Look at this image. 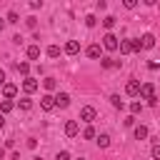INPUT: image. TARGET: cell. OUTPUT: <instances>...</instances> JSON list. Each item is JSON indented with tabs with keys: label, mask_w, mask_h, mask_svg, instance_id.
<instances>
[{
	"label": "cell",
	"mask_w": 160,
	"mask_h": 160,
	"mask_svg": "<svg viewBox=\"0 0 160 160\" xmlns=\"http://www.w3.org/2000/svg\"><path fill=\"white\" fill-rule=\"evenodd\" d=\"M42 85H45L48 90H55V88H58V80H55V78H45V80H42Z\"/></svg>",
	"instance_id": "20"
},
{
	"label": "cell",
	"mask_w": 160,
	"mask_h": 160,
	"mask_svg": "<svg viewBox=\"0 0 160 160\" xmlns=\"http://www.w3.org/2000/svg\"><path fill=\"white\" fill-rule=\"evenodd\" d=\"M28 58H30V60H38V58H40V45H30V48H28Z\"/></svg>",
	"instance_id": "14"
},
{
	"label": "cell",
	"mask_w": 160,
	"mask_h": 160,
	"mask_svg": "<svg viewBox=\"0 0 160 160\" xmlns=\"http://www.w3.org/2000/svg\"><path fill=\"white\" fill-rule=\"evenodd\" d=\"M95 115H98V112H95V108H90V105H85V108L80 110V120H85V122H92Z\"/></svg>",
	"instance_id": "5"
},
{
	"label": "cell",
	"mask_w": 160,
	"mask_h": 160,
	"mask_svg": "<svg viewBox=\"0 0 160 160\" xmlns=\"http://www.w3.org/2000/svg\"><path fill=\"white\" fill-rule=\"evenodd\" d=\"M18 20H20V18H18V12H15V10H10V12H8V22H18Z\"/></svg>",
	"instance_id": "30"
},
{
	"label": "cell",
	"mask_w": 160,
	"mask_h": 160,
	"mask_svg": "<svg viewBox=\"0 0 160 160\" xmlns=\"http://www.w3.org/2000/svg\"><path fill=\"white\" fill-rule=\"evenodd\" d=\"M2 25H5V22H2V20H0V32H2Z\"/></svg>",
	"instance_id": "37"
},
{
	"label": "cell",
	"mask_w": 160,
	"mask_h": 160,
	"mask_svg": "<svg viewBox=\"0 0 160 160\" xmlns=\"http://www.w3.org/2000/svg\"><path fill=\"white\" fill-rule=\"evenodd\" d=\"M82 138H85V140H95V128H92V125H88V128L82 130Z\"/></svg>",
	"instance_id": "19"
},
{
	"label": "cell",
	"mask_w": 160,
	"mask_h": 160,
	"mask_svg": "<svg viewBox=\"0 0 160 160\" xmlns=\"http://www.w3.org/2000/svg\"><path fill=\"white\" fill-rule=\"evenodd\" d=\"M2 95H5V100L15 98V95H18V85H12V82H5V85H2Z\"/></svg>",
	"instance_id": "7"
},
{
	"label": "cell",
	"mask_w": 160,
	"mask_h": 160,
	"mask_svg": "<svg viewBox=\"0 0 160 160\" xmlns=\"http://www.w3.org/2000/svg\"><path fill=\"white\" fill-rule=\"evenodd\" d=\"M118 45H120V42H118V38H115L112 32H108V35L102 38V48H105V50L112 52V50H118Z\"/></svg>",
	"instance_id": "3"
},
{
	"label": "cell",
	"mask_w": 160,
	"mask_h": 160,
	"mask_svg": "<svg viewBox=\"0 0 160 160\" xmlns=\"http://www.w3.org/2000/svg\"><path fill=\"white\" fill-rule=\"evenodd\" d=\"M30 8H32V10H38V8H42V0H32V2H30Z\"/></svg>",
	"instance_id": "31"
},
{
	"label": "cell",
	"mask_w": 160,
	"mask_h": 160,
	"mask_svg": "<svg viewBox=\"0 0 160 160\" xmlns=\"http://www.w3.org/2000/svg\"><path fill=\"white\" fill-rule=\"evenodd\" d=\"M140 98H145L148 102H150L152 98H158V95H155V85H152V82H142V85H140Z\"/></svg>",
	"instance_id": "2"
},
{
	"label": "cell",
	"mask_w": 160,
	"mask_h": 160,
	"mask_svg": "<svg viewBox=\"0 0 160 160\" xmlns=\"http://www.w3.org/2000/svg\"><path fill=\"white\" fill-rule=\"evenodd\" d=\"M125 92H128V95H140V82H138V80H128Z\"/></svg>",
	"instance_id": "10"
},
{
	"label": "cell",
	"mask_w": 160,
	"mask_h": 160,
	"mask_svg": "<svg viewBox=\"0 0 160 160\" xmlns=\"http://www.w3.org/2000/svg\"><path fill=\"white\" fill-rule=\"evenodd\" d=\"M135 5H138V2H135V0H125V8H128V10H132V8H135Z\"/></svg>",
	"instance_id": "33"
},
{
	"label": "cell",
	"mask_w": 160,
	"mask_h": 160,
	"mask_svg": "<svg viewBox=\"0 0 160 160\" xmlns=\"http://www.w3.org/2000/svg\"><path fill=\"white\" fill-rule=\"evenodd\" d=\"M110 102H112V108H120V110L125 108V102L120 100V95H110Z\"/></svg>",
	"instance_id": "21"
},
{
	"label": "cell",
	"mask_w": 160,
	"mask_h": 160,
	"mask_svg": "<svg viewBox=\"0 0 160 160\" xmlns=\"http://www.w3.org/2000/svg\"><path fill=\"white\" fill-rule=\"evenodd\" d=\"M95 140H98V145H100V148H108V145H110V135H108V132L95 135Z\"/></svg>",
	"instance_id": "13"
},
{
	"label": "cell",
	"mask_w": 160,
	"mask_h": 160,
	"mask_svg": "<svg viewBox=\"0 0 160 160\" xmlns=\"http://www.w3.org/2000/svg\"><path fill=\"white\" fill-rule=\"evenodd\" d=\"M2 158H5V150H2V148H0V160H2Z\"/></svg>",
	"instance_id": "35"
},
{
	"label": "cell",
	"mask_w": 160,
	"mask_h": 160,
	"mask_svg": "<svg viewBox=\"0 0 160 160\" xmlns=\"http://www.w3.org/2000/svg\"><path fill=\"white\" fill-rule=\"evenodd\" d=\"M40 108H42V110H52V108H55V98H52V95H42V98H40Z\"/></svg>",
	"instance_id": "11"
},
{
	"label": "cell",
	"mask_w": 160,
	"mask_h": 160,
	"mask_svg": "<svg viewBox=\"0 0 160 160\" xmlns=\"http://www.w3.org/2000/svg\"><path fill=\"white\" fill-rule=\"evenodd\" d=\"M88 58L98 60V58H100V45H90V48H88Z\"/></svg>",
	"instance_id": "17"
},
{
	"label": "cell",
	"mask_w": 160,
	"mask_h": 160,
	"mask_svg": "<svg viewBox=\"0 0 160 160\" xmlns=\"http://www.w3.org/2000/svg\"><path fill=\"white\" fill-rule=\"evenodd\" d=\"M145 138H148V128L145 125H138L135 128V140H145Z\"/></svg>",
	"instance_id": "16"
},
{
	"label": "cell",
	"mask_w": 160,
	"mask_h": 160,
	"mask_svg": "<svg viewBox=\"0 0 160 160\" xmlns=\"http://www.w3.org/2000/svg\"><path fill=\"white\" fill-rule=\"evenodd\" d=\"M78 160H85V158H78Z\"/></svg>",
	"instance_id": "39"
},
{
	"label": "cell",
	"mask_w": 160,
	"mask_h": 160,
	"mask_svg": "<svg viewBox=\"0 0 160 160\" xmlns=\"http://www.w3.org/2000/svg\"><path fill=\"white\" fill-rule=\"evenodd\" d=\"M70 105V95L68 92H58L55 95V108H68Z\"/></svg>",
	"instance_id": "8"
},
{
	"label": "cell",
	"mask_w": 160,
	"mask_h": 160,
	"mask_svg": "<svg viewBox=\"0 0 160 160\" xmlns=\"http://www.w3.org/2000/svg\"><path fill=\"white\" fill-rule=\"evenodd\" d=\"M58 55H60V48L58 45H50L48 48V58H58Z\"/></svg>",
	"instance_id": "23"
},
{
	"label": "cell",
	"mask_w": 160,
	"mask_h": 160,
	"mask_svg": "<svg viewBox=\"0 0 160 160\" xmlns=\"http://www.w3.org/2000/svg\"><path fill=\"white\" fill-rule=\"evenodd\" d=\"M12 108H15V102H12V100H2V102H0V115H5V112H10Z\"/></svg>",
	"instance_id": "15"
},
{
	"label": "cell",
	"mask_w": 160,
	"mask_h": 160,
	"mask_svg": "<svg viewBox=\"0 0 160 160\" xmlns=\"http://www.w3.org/2000/svg\"><path fill=\"white\" fill-rule=\"evenodd\" d=\"M130 110H132V115H138V112L142 110V105H140V100H135V102H130Z\"/></svg>",
	"instance_id": "26"
},
{
	"label": "cell",
	"mask_w": 160,
	"mask_h": 160,
	"mask_svg": "<svg viewBox=\"0 0 160 160\" xmlns=\"http://www.w3.org/2000/svg\"><path fill=\"white\" fill-rule=\"evenodd\" d=\"M120 52L122 55H128V52H140L142 48H140V40H120Z\"/></svg>",
	"instance_id": "1"
},
{
	"label": "cell",
	"mask_w": 160,
	"mask_h": 160,
	"mask_svg": "<svg viewBox=\"0 0 160 160\" xmlns=\"http://www.w3.org/2000/svg\"><path fill=\"white\" fill-rule=\"evenodd\" d=\"M28 148H30V150H35V148H38V140H35V138H30V140H28Z\"/></svg>",
	"instance_id": "32"
},
{
	"label": "cell",
	"mask_w": 160,
	"mask_h": 160,
	"mask_svg": "<svg viewBox=\"0 0 160 160\" xmlns=\"http://www.w3.org/2000/svg\"><path fill=\"white\" fill-rule=\"evenodd\" d=\"M32 160H42V158H32Z\"/></svg>",
	"instance_id": "38"
},
{
	"label": "cell",
	"mask_w": 160,
	"mask_h": 160,
	"mask_svg": "<svg viewBox=\"0 0 160 160\" xmlns=\"http://www.w3.org/2000/svg\"><path fill=\"white\" fill-rule=\"evenodd\" d=\"M65 135H68V138H75V135H78V122H75V120H68V122H65Z\"/></svg>",
	"instance_id": "12"
},
{
	"label": "cell",
	"mask_w": 160,
	"mask_h": 160,
	"mask_svg": "<svg viewBox=\"0 0 160 160\" xmlns=\"http://www.w3.org/2000/svg\"><path fill=\"white\" fill-rule=\"evenodd\" d=\"M18 70H20L22 75H28V72H30V62H18Z\"/></svg>",
	"instance_id": "24"
},
{
	"label": "cell",
	"mask_w": 160,
	"mask_h": 160,
	"mask_svg": "<svg viewBox=\"0 0 160 160\" xmlns=\"http://www.w3.org/2000/svg\"><path fill=\"white\" fill-rule=\"evenodd\" d=\"M2 125H5V118H2V115H0V128H2Z\"/></svg>",
	"instance_id": "36"
},
{
	"label": "cell",
	"mask_w": 160,
	"mask_h": 160,
	"mask_svg": "<svg viewBox=\"0 0 160 160\" xmlns=\"http://www.w3.org/2000/svg\"><path fill=\"white\" fill-rule=\"evenodd\" d=\"M55 160H70V152H68V150H60V152L55 155Z\"/></svg>",
	"instance_id": "28"
},
{
	"label": "cell",
	"mask_w": 160,
	"mask_h": 160,
	"mask_svg": "<svg viewBox=\"0 0 160 160\" xmlns=\"http://www.w3.org/2000/svg\"><path fill=\"white\" fill-rule=\"evenodd\" d=\"M65 52H68V55H78V52H80V42H78V40H68V42H65Z\"/></svg>",
	"instance_id": "9"
},
{
	"label": "cell",
	"mask_w": 160,
	"mask_h": 160,
	"mask_svg": "<svg viewBox=\"0 0 160 160\" xmlns=\"http://www.w3.org/2000/svg\"><path fill=\"white\" fill-rule=\"evenodd\" d=\"M20 108H22V110H30V108H32V100H30V98H22V100H20Z\"/></svg>",
	"instance_id": "25"
},
{
	"label": "cell",
	"mask_w": 160,
	"mask_h": 160,
	"mask_svg": "<svg viewBox=\"0 0 160 160\" xmlns=\"http://www.w3.org/2000/svg\"><path fill=\"white\" fill-rule=\"evenodd\" d=\"M150 152H152V158H155V160H160V142H155Z\"/></svg>",
	"instance_id": "29"
},
{
	"label": "cell",
	"mask_w": 160,
	"mask_h": 160,
	"mask_svg": "<svg viewBox=\"0 0 160 160\" xmlns=\"http://www.w3.org/2000/svg\"><path fill=\"white\" fill-rule=\"evenodd\" d=\"M100 65H102V68H120V62H118V60H110V58H102Z\"/></svg>",
	"instance_id": "18"
},
{
	"label": "cell",
	"mask_w": 160,
	"mask_h": 160,
	"mask_svg": "<svg viewBox=\"0 0 160 160\" xmlns=\"http://www.w3.org/2000/svg\"><path fill=\"white\" fill-rule=\"evenodd\" d=\"M85 25H88V28H95V25H98V18H95V15H85Z\"/></svg>",
	"instance_id": "22"
},
{
	"label": "cell",
	"mask_w": 160,
	"mask_h": 160,
	"mask_svg": "<svg viewBox=\"0 0 160 160\" xmlns=\"http://www.w3.org/2000/svg\"><path fill=\"white\" fill-rule=\"evenodd\" d=\"M38 88H40V85H38L35 78H25V80H22V90H25V92H35Z\"/></svg>",
	"instance_id": "6"
},
{
	"label": "cell",
	"mask_w": 160,
	"mask_h": 160,
	"mask_svg": "<svg viewBox=\"0 0 160 160\" xmlns=\"http://www.w3.org/2000/svg\"><path fill=\"white\" fill-rule=\"evenodd\" d=\"M102 25H105V28H108V30H110V28H112V25H115V18H112V15H108V18H105V20H102Z\"/></svg>",
	"instance_id": "27"
},
{
	"label": "cell",
	"mask_w": 160,
	"mask_h": 160,
	"mask_svg": "<svg viewBox=\"0 0 160 160\" xmlns=\"http://www.w3.org/2000/svg\"><path fill=\"white\" fill-rule=\"evenodd\" d=\"M140 48H142V50H150V48H155V35H152V32H145V35L140 38Z\"/></svg>",
	"instance_id": "4"
},
{
	"label": "cell",
	"mask_w": 160,
	"mask_h": 160,
	"mask_svg": "<svg viewBox=\"0 0 160 160\" xmlns=\"http://www.w3.org/2000/svg\"><path fill=\"white\" fill-rule=\"evenodd\" d=\"M0 85H5V72L0 70Z\"/></svg>",
	"instance_id": "34"
}]
</instances>
